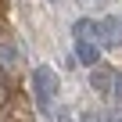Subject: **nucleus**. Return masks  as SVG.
<instances>
[{"mask_svg":"<svg viewBox=\"0 0 122 122\" xmlns=\"http://www.w3.org/2000/svg\"><path fill=\"white\" fill-rule=\"evenodd\" d=\"M111 122H122V115H115V118H111Z\"/></svg>","mask_w":122,"mask_h":122,"instance_id":"nucleus-5","label":"nucleus"},{"mask_svg":"<svg viewBox=\"0 0 122 122\" xmlns=\"http://www.w3.org/2000/svg\"><path fill=\"white\" fill-rule=\"evenodd\" d=\"M111 93H115V97L122 101V76H115V90H111Z\"/></svg>","mask_w":122,"mask_h":122,"instance_id":"nucleus-4","label":"nucleus"},{"mask_svg":"<svg viewBox=\"0 0 122 122\" xmlns=\"http://www.w3.org/2000/svg\"><path fill=\"white\" fill-rule=\"evenodd\" d=\"M79 57H83V65H93V61H97V50L86 47V43H79Z\"/></svg>","mask_w":122,"mask_h":122,"instance_id":"nucleus-2","label":"nucleus"},{"mask_svg":"<svg viewBox=\"0 0 122 122\" xmlns=\"http://www.w3.org/2000/svg\"><path fill=\"white\" fill-rule=\"evenodd\" d=\"M36 97H40V108L50 104V72L47 68H36Z\"/></svg>","mask_w":122,"mask_h":122,"instance_id":"nucleus-1","label":"nucleus"},{"mask_svg":"<svg viewBox=\"0 0 122 122\" xmlns=\"http://www.w3.org/2000/svg\"><path fill=\"white\" fill-rule=\"evenodd\" d=\"M7 97H11V90H7V83H4V79H0V108L7 104Z\"/></svg>","mask_w":122,"mask_h":122,"instance_id":"nucleus-3","label":"nucleus"}]
</instances>
